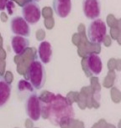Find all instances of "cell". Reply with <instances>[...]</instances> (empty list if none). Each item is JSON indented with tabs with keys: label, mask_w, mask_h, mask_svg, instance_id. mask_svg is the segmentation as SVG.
I'll use <instances>...</instances> for the list:
<instances>
[{
	"label": "cell",
	"mask_w": 121,
	"mask_h": 128,
	"mask_svg": "<svg viewBox=\"0 0 121 128\" xmlns=\"http://www.w3.org/2000/svg\"><path fill=\"white\" fill-rule=\"evenodd\" d=\"M49 94L45 100H40L41 115L45 114V117L57 126L69 123L75 115L71 102L60 95Z\"/></svg>",
	"instance_id": "obj_1"
},
{
	"label": "cell",
	"mask_w": 121,
	"mask_h": 128,
	"mask_svg": "<svg viewBox=\"0 0 121 128\" xmlns=\"http://www.w3.org/2000/svg\"><path fill=\"white\" fill-rule=\"evenodd\" d=\"M25 76L35 90H40L45 86L46 80L45 66L40 60L35 59L30 62Z\"/></svg>",
	"instance_id": "obj_2"
},
{
	"label": "cell",
	"mask_w": 121,
	"mask_h": 128,
	"mask_svg": "<svg viewBox=\"0 0 121 128\" xmlns=\"http://www.w3.org/2000/svg\"><path fill=\"white\" fill-rule=\"evenodd\" d=\"M107 35V26L102 19H93L87 30V36L91 44H99L104 41Z\"/></svg>",
	"instance_id": "obj_3"
},
{
	"label": "cell",
	"mask_w": 121,
	"mask_h": 128,
	"mask_svg": "<svg viewBox=\"0 0 121 128\" xmlns=\"http://www.w3.org/2000/svg\"><path fill=\"white\" fill-rule=\"evenodd\" d=\"M25 112L34 122H37L41 116V104L40 99L35 91L28 96L25 101Z\"/></svg>",
	"instance_id": "obj_4"
},
{
	"label": "cell",
	"mask_w": 121,
	"mask_h": 128,
	"mask_svg": "<svg viewBox=\"0 0 121 128\" xmlns=\"http://www.w3.org/2000/svg\"><path fill=\"white\" fill-rule=\"evenodd\" d=\"M22 18L29 24H35L41 18V9L36 2L30 1L24 4L21 9Z\"/></svg>",
	"instance_id": "obj_5"
},
{
	"label": "cell",
	"mask_w": 121,
	"mask_h": 128,
	"mask_svg": "<svg viewBox=\"0 0 121 128\" xmlns=\"http://www.w3.org/2000/svg\"><path fill=\"white\" fill-rule=\"evenodd\" d=\"M10 30L15 35L23 37H29L31 32L30 24L20 16H14L11 18Z\"/></svg>",
	"instance_id": "obj_6"
},
{
	"label": "cell",
	"mask_w": 121,
	"mask_h": 128,
	"mask_svg": "<svg viewBox=\"0 0 121 128\" xmlns=\"http://www.w3.org/2000/svg\"><path fill=\"white\" fill-rule=\"evenodd\" d=\"M83 11L84 16L88 19H96L100 16L101 4L100 0H83Z\"/></svg>",
	"instance_id": "obj_7"
},
{
	"label": "cell",
	"mask_w": 121,
	"mask_h": 128,
	"mask_svg": "<svg viewBox=\"0 0 121 128\" xmlns=\"http://www.w3.org/2000/svg\"><path fill=\"white\" fill-rule=\"evenodd\" d=\"M85 69L91 76H98L103 70V62L99 55L89 54L85 60Z\"/></svg>",
	"instance_id": "obj_8"
},
{
	"label": "cell",
	"mask_w": 121,
	"mask_h": 128,
	"mask_svg": "<svg viewBox=\"0 0 121 128\" xmlns=\"http://www.w3.org/2000/svg\"><path fill=\"white\" fill-rule=\"evenodd\" d=\"M52 8L58 17L65 18L72 11V0H53Z\"/></svg>",
	"instance_id": "obj_9"
},
{
	"label": "cell",
	"mask_w": 121,
	"mask_h": 128,
	"mask_svg": "<svg viewBox=\"0 0 121 128\" xmlns=\"http://www.w3.org/2000/svg\"><path fill=\"white\" fill-rule=\"evenodd\" d=\"M11 47L14 53L17 55H22L30 47V40L28 38L15 35L11 38Z\"/></svg>",
	"instance_id": "obj_10"
},
{
	"label": "cell",
	"mask_w": 121,
	"mask_h": 128,
	"mask_svg": "<svg viewBox=\"0 0 121 128\" xmlns=\"http://www.w3.org/2000/svg\"><path fill=\"white\" fill-rule=\"evenodd\" d=\"M37 55L42 64H48L52 56L51 44L48 41H42L38 46Z\"/></svg>",
	"instance_id": "obj_11"
},
{
	"label": "cell",
	"mask_w": 121,
	"mask_h": 128,
	"mask_svg": "<svg viewBox=\"0 0 121 128\" xmlns=\"http://www.w3.org/2000/svg\"><path fill=\"white\" fill-rule=\"evenodd\" d=\"M11 84L4 76H0V108L5 106L9 101L11 96Z\"/></svg>",
	"instance_id": "obj_12"
},
{
	"label": "cell",
	"mask_w": 121,
	"mask_h": 128,
	"mask_svg": "<svg viewBox=\"0 0 121 128\" xmlns=\"http://www.w3.org/2000/svg\"><path fill=\"white\" fill-rule=\"evenodd\" d=\"M18 90L19 94H22L25 91H30V92H34L35 89L33 88V86H31L30 83L25 81V80H20L18 84Z\"/></svg>",
	"instance_id": "obj_13"
},
{
	"label": "cell",
	"mask_w": 121,
	"mask_h": 128,
	"mask_svg": "<svg viewBox=\"0 0 121 128\" xmlns=\"http://www.w3.org/2000/svg\"><path fill=\"white\" fill-rule=\"evenodd\" d=\"M9 3V0H0V11H4Z\"/></svg>",
	"instance_id": "obj_14"
},
{
	"label": "cell",
	"mask_w": 121,
	"mask_h": 128,
	"mask_svg": "<svg viewBox=\"0 0 121 128\" xmlns=\"http://www.w3.org/2000/svg\"><path fill=\"white\" fill-rule=\"evenodd\" d=\"M33 1H34V2H40V0H33Z\"/></svg>",
	"instance_id": "obj_15"
}]
</instances>
